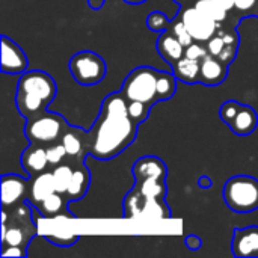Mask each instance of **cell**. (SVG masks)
<instances>
[{
    "label": "cell",
    "mask_w": 258,
    "mask_h": 258,
    "mask_svg": "<svg viewBox=\"0 0 258 258\" xmlns=\"http://www.w3.org/2000/svg\"><path fill=\"white\" fill-rule=\"evenodd\" d=\"M139 124L128 115V101L124 94L112 92L104 97L98 118L89 138V154L98 160H110L124 153L138 136Z\"/></svg>",
    "instance_id": "obj_1"
},
{
    "label": "cell",
    "mask_w": 258,
    "mask_h": 258,
    "mask_svg": "<svg viewBox=\"0 0 258 258\" xmlns=\"http://www.w3.org/2000/svg\"><path fill=\"white\" fill-rule=\"evenodd\" d=\"M133 189L124 198V216L168 219L171 218L166 204V177L168 168L157 156L139 157L133 168Z\"/></svg>",
    "instance_id": "obj_2"
},
{
    "label": "cell",
    "mask_w": 258,
    "mask_h": 258,
    "mask_svg": "<svg viewBox=\"0 0 258 258\" xmlns=\"http://www.w3.org/2000/svg\"><path fill=\"white\" fill-rule=\"evenodd\" d=\"M57 94V85L54 79L41 70L24 71L17 83L15 106L23 118H32L53 103Z\"/></svg>",
    "instance_id": "obj_3"
},
{
    "label": "cell",
    "mask_w": 258,
    "mask_h": 258,
    "mask_svg": "<svg viewBox=\"0 0 258 258\" xmlns=\"http://www.w3.org/2000/svg\"><path fill=\"white\" fill-rule=\"evenodd\" d=\"M35 207L24 201L12 209H2V248L29 246L38 234V224L33 219Z\"/></svg>",
    "instance_id": "obj_4"
},
{
    "label": "cell",
    "mask_w": 258,
    "mask_h": 258,
    "mask_svg": "<svg viewBox=\"0 0 258 258\" xmlns=\"http://www.w3.org/2000/svg\"><path fill=\"white\" fill-rule=\"evenodd\" d=\"M68 127V121L60 113L50 112L47 109L32 118H27L23 132L30 144L48 147L60 142Z\"/></svg>",
    "instance_id": "obj_5"
},
{
    "label": "cell",
    "mask_w": 258,
    "mask_h": 258,
    "mask_svg": "<svg viewBox=\"0 0 258 258\" xmlns=\"http://www.w3.org/2000/svg\"><path fill=\"white\" fill-rule=\"evenodd\" d=\"M222 195L234 213L246 215L258 210V180L251 175H234L227 180Z\"/></svg>",
    "instance_id": "obj_6"
},
{
    "label": "cell",
    "mask_w": 258,
    "mask_h": 258,
    "mask_svg": "<svg viewBox=\"0 0 258 258\" xmlns=\"http://www.w3.org/2000/svg\"><path fill=\"white\" fill-rule=\"evenodd\" d=\"M159 71L151 67H138L130 71L122 83L121 92L127 101H142L156 104L157 101V79Z\"/></svg>",
    "instance_id": "obj_7"
},
{
    "label": "cell",
    "mask_w": 258,
    "mask_h": 258,
    "mask_svg": "<svg viewBox=\"0 0 258 258\" xmlns=\"http://www.w3.org/2000/svg\"><path fill=\"white\" fill-rule=\"evenodd\" d=\"M68 70L79 85L94 86L104 80L107 65L100 54L91 50H82L71 56L68 62Z\"/></svg>",
    "instance_id": "obj_8"
},
{
    "label": "cell",
    "mask_w": 258,
    "mask_h": 258,
    "mask_svg": "<svg viewBox=\"0 0 258 258\" xmlns=\"http://www.w3.org/2000/svg\"><path fill=\"white\" fill-rule=\"evenodd\" d=\"M206 45L209 54L231 65L237 56L239 45H240V35L237 32V27L221 24L218 32L206 42Z\"/></svg>",
    "instance_id": "obj_9"
},
{
    "label": "cell",
    "mask_w": 258,
    "mask_h": 258,
    "mask_svg": "<svg viewBox=\"0 0 258 258\" xmlns=\"http://www.w3.org/2000/svg\"><path fill=\"white\" fill-rule=\"evenodd\" d=\"M175 15L181 18V21L187 27L192 38L200 42H207L221 27L219 23H216L215 20L207 17L195 5L180 6L178 12Z\"/></svg>",
    "instance_id": "obj_10"
},
{
    "label": "cell",
    "mask_w": 258,
    "mask_h": 258,
    "mask_svg": "<svg viewBox=\"0 0 258 258\" xmlns=\"http://www.w3.org/2000/svg\"><path fill=\"white\" fill-rule=\"evenodd\" d=\"M30 177L17 174L2 175V209H12L24 201H29Z\"/></svg>",
    "instance_id": "obj_11"
},
{
    "label": "cell",
    "mask_w": 258,
    "mask_h": 258,
    "mask_svg": "<svg viewBox=\"0 0 258 258\" xmlns=\"http://www.w3.org/2000/svg\"><path fill=\"white\" fill-rule=\"evenodd\" d=\"M29 60L24 50L9 36L2 35V62L0 70L3 74H23L27 71Z\"/></svg>",
    "instance_id": "obj_12"
},
{
    "label": "cell",
    "mask_w": 258,
    "mask_h": 258,
    "mask_svg": "<svg viewBox=\"0 0 258 258\" xmlns=\"http://www.w3.org/2000/svg\"><path fill=\"white\" fill-rule=\"evenodd\" d=\"M67 150V162L76 165V163H83L89 154V138L88 132L83 128L70 125L68 130L65 132L62 141H60Z\"/></svg>",
    "instance_id": "obj_13"
},
{
    "label": "cell",
    "mask_w": 258,
    "mask_h": 258,
    "mask_svg": "<svg viewBox=\"0 0 258 258\" xmlns=\"http://www.w3.org/2000/svg\"><path fill=\"white\" fill-rule=\"evenodd\" d=\"M233 255L237 258L258 257V227L251 225L246 228H234L231 240Z\"/></svg>",
    "instance_id": "obj_14"
},
{
    "label": "cell",
    "mask_w": 258,
    "mask_h": 258,
    "mask_svg": "<svg viewBox=\"0 0 258 258\" xmlns=\"http://www.w3.org/2000/svg\"><path fill=\"white\" fill-rule=\"evenodd\" d=\"M21 168L27 174V177H35L44 171L50 169L48 157H47V148L42 145L30 144L20 157Z\"/></svg>",
    "instance_id": "obj_15"
},
{
    "label": "cell",
    "mask_w": 258,
    "mask_h": 258,
    "mask_svg": "<svg viewBox=\"0 0 258 258\" xmlns=\"http://www.w3.org/2000/svg\"><path fill=\"white\" fill-rule=\"evenodd\" d=\"M228 68L230 65L225 63L224 60L207 54L206 57L201 59V67H200V83L206 86H218L225 82L228 76Z\"/></svg>",
    "instance_id": "obj_16"
},
{
    "label": "cell",
    "mask_w": 258,
    "mask_h": 258,
    "mask_svg": "<svg viewBox=\"0 0 258 258\" xmlns=\"http://www.w3.org/2000/svg\"><path fill=\"white\" fill-rule=\"evenodd\" d=\"M91 186V171L88 169L86 163H76L73 178L70 183V187L65 194V198L68 203H76L85 198Z\"/></svg>",
    "instance_id": "obj_17"
},
{
    "label": "cell",
    "mask_w": 258,
    "mask_h": 258,
    "mask_svg": "<svg viewBox=\"0 0 258 258\" xmlns=\"http://www.w3.org/2000/svg\"><path fill=\"white\" fill-rule=\"evenodd\" d=\"M56 192L54 180L51 169L44 171L35 177H30V194H29V203L33 207H38L48 195Z\"/></svg>",
    "instance_id": "obj_18"
},
{
    "label": "cell",
    "mask_w": 258,
    "mask_h": 258,
    "mask_svg": "<svg viewBox=\"0 0 258 258\" xmlns=\"http://www.w3.org/2000/svg\"><path fill=\"white\" fill-rule=\"evenodd\" d=\"M156 48H157L159 54L162 56V59L165 62H168L169 65H174L177 60H180L184 56V50H186V47L169 30L159 33Z\"/></svg>",
    "instance_id": "obj_19"
},
{
    "label": "cell",
    "mask_w": 258,
    "mask_h": 258,
    "mask_svg": "<svg viewBox=\"0 0 258 258\" xmlns=\"http://www.w3.org/2000/svg\"><path fill=\"white\" fill-rule=\"evenodd\" d=\"M68 201L65 198V195L54 192L51 195H48L38 207H35L38 210V213L44 218V219H54V218H76L73 213L68 212Z\"/></svg>",
    "instance_id": "obj_20"
},
{
    "label": "cell",
    "mask_w": 258,
    "mask_h": 258,
    "mask_svg": "<svg viewBox=\"0 0 258 258\" xmlns=\"http://www.w3.org/2000/svg\"><path fill=\"white\" fill-rule=\"evenodd\" d=\"M231 132L237 136H249L258 127V113L252 106L243 104L233 122L228 125Z\"/></svg>",
    "instance_id": "obj_21"
},
{
    "label": "cell",
    "mask_w": 258,
    "mask_h": 258,
    "mask_svg": "<svg viewBox=\"0 0 258 258\" xmlns=\"http://www.w3.org/2000/svg\"><path fill=\"white\" fill-rule=\"evenodd\" d=\"M172 67V73L178 79V82L187 83V85H195L200 83V67L201 60L183 56L180 60H177Z\"/></svg>",
    "instance_id": "obj_22"
},
{
    "label": "cell",
    "mask_w": 258,
    "mask_h": 258,
    "mask_svg": "<svg viewBox=\"0 0 258 258\" xmlns=\"http://www.w3.org/2000/svg\"><path fill=\"white\" fill-rule=\"evenodd\" d=\"M258 18V0H234V9L228 14V21L225 24L237 27L245 18Z\"/></svg>",
    "instance_id": "obj_23"
},
{
    "label": "cell",
    "mask_w": 258,
    "mask_h": 258,
    "mask_svg": "<svg viewBox=\"0 0 258 258\" xmlns=\"http://www.w3.org/2000/svg\"><path fill=\"white\" fill-rule=\"evenodd\" d=\"M177 82L178 79L175 77L174 73L169 71H159V79H157V101H166L174 97L177 91Z\"/></svg>",
    "instance_id": "obj_24"
},
{
    "label": "cell",
    "mask_w": 258,
    "mask_h": 258,
    "mask_svg": "<svg viewBox=\"0 0 258 258\" xmlns=\"http://www.w3.org/2000/svg\"><path fill=\"white\" fill-rule=\"evenodd\" d=\"M73 172H74V165L70 162H63L54 168H51V174H53V180H54V186H56V192L65 195L71 178H73Z\"/></svg>",
    "instance_id": "obj_25"
},
{
    "label": "cell",
    "mask_w": 258,
    "mask_h": 258,
    "mask_svg": "<svg viewBox=\"0 0 258 258\" xmlns=\"http://www.w3.org/2000/svg\"><path fill=\"white\" fill-rule=\"evenodd\" d=\"M195 6L219 24H225L228 21V12L215 0H197Z\"/></svg>",
    "instance_id": "obj_26"
},
{
    "label": "cell",
    "mask_w": 258,
    "mask_h": 258,
    "mask_svg": "<svg viewBox=\"0 0 258 258\" xmlns=\"http://www.w3.org/2000/svg\"><path fill=\"white\" fill-rule=\"evenodd\" d=\"M168 30L184 45V47H187V45H190L195 39L192 38V35L189 33V30H187V27L184 26V23L181 21V18L180 17H174L172 20H171V23H169V27H168Z\"/></svg>",
    "instance_id": "obj_27"
},
{
    "label": "cell",
    "mask_w": 258,
    "mask_h": 258,
    "mask_svg": "<svg viewBox=\"0 0 258 258\" xmlns=\"http://www.w3.org/2000/svg\"><path fill=\"white\" fill-rule=\"evenodd\" d=\"M169 23L171 20L168 18L166 14L160 12V11H153L148 14L147 17V26L151 32H156V33H163L168 30L169 27Z\"/></svg>",
    "instance_id": "obj_28"
},
{
    "label": "cell",
    "mask_w": 258,
    "mask_h": 258,
    "mask_svg": "<svg viewBox=\"0 0 258 258\" xmlns=\"http://www.w3.org/2000/svg\"><path fill=\"white\" fill-rule=\"evenodd\" d=\"M151 107L153 104H148V103H142V101H128V115L130 118L141 124L144 122L148 116H150V112H151Z\"/></svg>",
    "instance_id": "obj_29"
},
{
    "label": "cell",
    "mask_w": 258,
    "mask_h": 258,
    "mask_svg": "<svg viewBox=\"0 0 258 258\" xmlns=\"http://www.w3.org/2000/svg\"><path fill=\"white\" fill-rule=\"evenodd\" d=\"M47 148V157H48V163H50V169L67 162V150L63 147L62 142H56V144H51Z\"/></svg>",
    "instance_id": "obj_30"
},
{
    "label": "cell",
    "mask_w": 258,
    "mask_h": 258,
    "mask_svg": "<svg viewBox=\"0 0 258 258\" xmlns=\"http://www.w3.org/2000/svg\"><path fill=\"white\" fill-rule=\"evenodd\" d=\"M242 103H239V101H236V100H228V101H225L222 106H221V109H219V116H221V119L227 124V125H230L231 122H233V119L236 118V115L239 113V110L242 109Z\"/></svg>",
    "instance_id": "obj_31"
},
{
    "label": "cell",
    "mask_w": 258,
    "mask_h": 258,
    "mask_svg": "<svg viewBox=\"0 0 258 258\" xmlns=\"http://www.w3.org/2000/svg\"><path fill=\"white\" fill-rule=\"evenodd\" d=\"M42 236L47 242L59 248H70L79 242V234H73V233L68 236H59V234H42Z\"/></svg>",
    "instance_id": "obj_32"
},
{
    "label": "cell",
    "mask_w": 258,
    "mask_h": 258,
    "mask_svg": "<svg viewBox=\"0 0 258 258\" xmlns=\"http://www.w3.org/2000/svg\"><path fill=\"white\" fill-rule=\"evenodd\" d=\"M209 54L207 51V45L206 42H200V41H194L190 45L186 47L184 50V56L187 57H192V59H197V60H201L203 57H206Z\"/></svg>",
    "instance_id": "obj_33"
},
{
    "label": "cell",
    "mask_w": 258,
    "mask_h": 258,
    "mask_svg": "<svg viewBox=\"0 0 258 258\" xmlns=\"http://www.w3.org/2000/svg\"><path fill=\"white\" fill-rule=\"evenodd\" d=\"M2 257H27V249L21 246H6L2 248Z\"/></svg>",
    "instance_id": "obj_34"
},
{
    "label": "cell",
    "mask_w": 258,
    "mask_h": 258,
    "mask_svg": "<svg viewBox=\"0 0 258 258\" xmlns=\"http://www.w3.org/2000/svg\"><path fill=\"white\" fill-rule=\"evenodd\" d=\"M184 243H186V246H187L190 251H198V249L203 246V240H201V237L197 236V234H189V236L186 237Z\"/></svg>",
    "instance_id": "obj_35"
},
{
    "label": "cell",
    "mask_w": 258,
    "mask_h": 258,
    "mask_svg": "<svg viewBox=\"0 0 258 258\" xmlns=\"http://www.w3.org/2000/svg\"><path fill=\"white\" fill-rule=\"evenodd\" d=\"M215 2L219 3L228 14L233 12V9H234V0H215Z\"/></svg>",
    "instance_id": "obj_36"
},
{
    "label": "cell",
    "mask_w": 258,
    "mask_h": 258,
    "mask_svg": "<svg viewBox=\"0 0 258 258\" xmlns=\"http://www.w3.org/2000/svg\"><path fill=\"white\" fill-rule=\"evenodd\" d=\"M104 3H106V0H88L89 8H91V9H94V11L101 9V8L104 6Z\"/></svg>",
    "instance_id": "obj_37"
},
{
    "label": "cell",
    "mask_w": 258,
    "mask_h": 258,
    "mask_svg": "<svg viewBox=\"0 0 258 258\" xmlns=\"http://www.w3.org/2000/svg\"><path fill=\"white\" fill-rule=\"evenodd\" d=\"M200 186H201L203 189H210V186H212L210 178H209V177H201V178H200Z\"/></svg>",
    "instance_id": "obj_38"
},
{
    "label": "cell",
    "mask_w": 258,
    "mask_h": 258,
    "mask_svg": "<svg viewBox=\"0 0 258 258\" xmlns=\"http://www.w3.org/2000/svg\"><path fill=\"white\" fill-rule=\"evenodd\" d=\"M172 2H175L178 6H187V5H195L197 0H172Z\"/></svg>",
    "instance_id": "obj_39"
},
{
    "label": "cell",
    "mask_w": 258,
    "mask_h": 258,
    "mask_svg": "<svg viewBox=\"0 0 258 258\" xmlns=\"http://www.w3.org/2000/svg\"><path fill=\"white\" fill-rule=\"evenodd\" d=\"M124 2L128 5H141V3H145L147 0H124Z\"/></svg>",
    "instance_id": "obj_40"
}]
</instances>
